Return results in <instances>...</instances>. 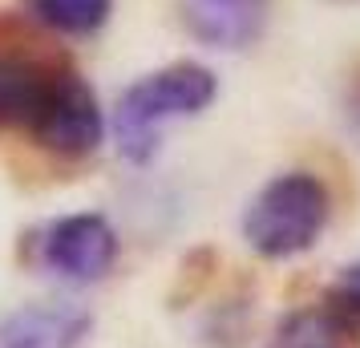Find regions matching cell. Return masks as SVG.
<instances>
[{
  "label": "cell",
  "instance_id": "2",
  "mask_svg": "<svg viewBox=\"0 0 360 348\" xmlns=\"http://www.w3.org/2000/svg\"><path fill=\"white\" fill-rule=\"evenodd\" d=\"M328 215H332L328 186L308 170H288L247 202L243 239L263 259H292L316 247L320 231L328 227Z\"/></svg>",
  "mask_w": 360,
  "mask_h": 348
},
{
  "label": "cell",
  "instance_id": "11",
  "mask_svg": "<svg viewBox=\"0 0 360 348\" xmlns=\"http://www.w3.org/2000/svg\"><path fill=\"white\" fill-rule=\"evenodd\" d=\"M344 114H348L352 134H360V73L348 82V94H344Z\"/></svg>",
  "mask_w": 360,
  "mask_h": 348
},
{
  "label": "cell",
  "instance_id": "8",
  "mask_svg": "<svg viewBox=\"0 0 360 348\" xmlns=\"http://www.w3.org/2000/svg\"><path fill=\"white\" fill-rule=\"evenodd\" d=\"M267 348H360V324H352L340 308L324 299L283 316Z\"/></svg>",
  "mask_w": 360,
  "mask_h": 348
},
{
  "label": "cell",
  "instance_id": "4",
  "mask_svg": "<svg viewBox=\"0 0 360 348\" xmlns=\"http://www.w3.org/2000/svg\"><path fill=\"white\" fill-rule=\"evenodd\" d=\"M69 69L20 53H0V130H29L45 122Z\"/></svg>",
  "mask_w": 360,
  "mask_h": 348
},
{
  "label": "cell",
  "instance_id": "6",
  "mask_svg": "<svg viewBox=\"0 0 360 348\" xmlns=\"http://www.w3.org/2000/svg\"><path fill=\"white\" fill-rule=\"evenodd\" d=\"M179 13L186 33L207 49L239 53L263 37L271 0H179Z\"/></svg>",
  "mask_w": 360,
  "mask_h": 348
},
{
  "label": "cell",
  "instance_id": "5",
  "mask_svg": "<svg viewBox=\"0 0 360 348\" xmlns=\"http://www.w3.org/2000/svg\"><path fill=\"white\" fill-rule=\"evenodd\" d=\"M101 134H105V117H101L98 94L85 85L82 73L69 69L61 94L53 101V110L45 114V122L37 126V142L61 158H85L101 146Z\"/></svg>",
  "mask_w": 360,
  "mask_h": 348
},
{
  "label": "cell",
  "instance_id": "10",
  "mask_svg": "<svg viewBox=\"0 0 360 348\" xmlns=\"http://www.w3.org/2000/svg\"><path fill=\"white\" fill-rule=\"evenodd\" d=\"M328 304H332V308H340L352 324H360V259H356V264H348L340 276H336L332 292H328Z\"/></svg>",
  "mask_w": 360,
  "mask_h": 348
},
{
  "label": "cell",
  "instance_id": "1",
  "mask_svg": "<svg viewBox=\"0 0 360 348\" xmlns=\"http://www.w3.org/2000/svg\"><path fill=\"white\" fill-rule=\"evenodd\" d=\"M219 94V82L207 65L198 61H174L138 77V82L117 98L114 110V142L130 162H150L158 138L170 122L202 114Z\"/></svg>",
  "mask_w": 360,
  "mask_h": 348
},
{
  "label": "cell",
  "instance_id": "7",
  "mask_svg": "<svg viewBox=\"0 0 360 348\" xmlns=\"http://www.w3.org/2000/svg\"><path fill=\"white\" fill-rule=\"evenodd\" d=\"M94 320L77 304H33L8 316L0 328V348H82Z\"/></svg>",
  "mask_w": 360,
  "mask_h": 348
},
{
  "label": "cell",
  "instance_id": "3",
  "mask_svg": "<svg viewBox=\"0 0 360 348\" xmlns=\"http://www.w3.org/2000/svg\"><path fill=\"white\" fill-rule=\"evenodd\" d=\"M117 251H122V239H117L114 223L98 211L53 219L33 239V259L49 276L69 283H94L110 276L117 264Z\"/></svg>",
  "mask_w": 360,
  "mask_h": 348
},
{
  "label": "cell",
  "instance_id": "9",
  "mask_svg": "<svg viewBox=\"0 0 360 348\" xmlns=\"http://www.w3.org/2000/svg\"><path fill=\"white\" fill-rule=\"evenodd\" d=\"M25 8L41 25H49L53 33L69 37H89L114 13V0H25Z\"/></svg>",
  "mask_w": 360,
  "mask_h": 348
}]
</instances>
